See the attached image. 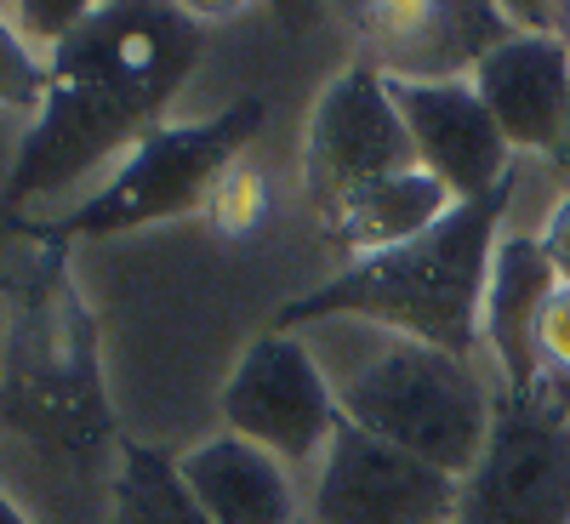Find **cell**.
<instances>
[{
    "mask_svg": "<svg viewBox=\"0 0 570 524\" xmlns=\"http://www.w3.org/2000/svg\"><path fill=\"white\" fill-rule=\"evenodd\" d=\"M200 63V29L177 7H91L52 46L46 91L23 149L7 171V206L63 195L115 149L160 131L166 103Z\"/></svg>",
    "mask_w": 570,
    "mask_h": 524,
    "instance_id": "cell-1",
    "label": "cell"
},
{
    "mask_svg": "<svg viewBox=\"0 0 570 524\" xmlns=\"http://www.w3.org/2000/svg\"><path fill=\"white\" fill-rule=\"evenodd\" d=\"M513 182L519 171L491 195L451 206L445 223H434L422 240L348 263L337 279L285 303L274 314V330H297L320 319H365L376 330H394V337L473 359L480 314H485V279L502 240V217L513 206Z\"/></svg>",
    "mask_w": 570,
    "mask_h": 524,
    "instance_id": "cell-2",
    "label": "cell"
},
{
    "mask_svg": "<svg viewBox=\"0 0 570 524\" xmlns=\"http://www.w3.org/2000/svg\"><path fill=\"white\" fill-rule=\"evenodd\" d=\"M314 359L331 376L343 422L365 427L371 439H389L428 467L468 479L491 434V388L480 383L473 359L428 348L365 319H320Z\"/></svg>",
    "mask_w": 570,
    "mask_h": 524,
    "instance_id": "cell-3",
    "label": "cell"
},
{
    "mask_svg": "<svg viewBox=\"0 0 570 524\" xmlns=\"http://www.w3.org/2000/svg\"><path fill=\"white\" fill-rule=\"evenodd\" d=\"M0 427L58 451L75 473H91L115 434L104 399L98 337L63 279V246H40L35 268L12 285L7 370H0Z\"/></svg>",
    "mask_w": 570,
    "mask_h": 524,
    "instance_id": "cell-4",
    "label": "cell"
},
{
    "mask_svg": "<svg viewBox=\"0 0 570 524\" xmlns=\"http://www.w3.org/2000/svg\"><path fill=\"white\" fill-rule=\"evenodd\" d=\"M257 126H263V98H240L212 120L160 126L155 137H142L126 155V166L109 177L104 195L80 200L58 223H12V228L40 246H69V240H104V234L183 217L217 195V182L257 137Z\"/></svg>",
    "mask_w": 570,
    "mask_h": 524,
    "instance_id": "cell-5",
    "label": "cell"
},
{
    "mask_svg": "<svg viewBox=\"0 0 570 524\" xmlns=\"http://www.w3.org/2000/svg\"><path fill=\"white\" fill-rule=\"evenodd\" d=\"M456 524H570V411L542 394L491 399V434L456 496Z\"/></svg>",
    "mask_w": 570,
    "mask_h": 524,
    "instance_id": "cell-6",
    "label": "cell"
},
{
    "mask_svg": "<svg viewBox=\"0 0 570 524\" xmlns=\"http://www.w3.org/2000/svg\"><path fill=\"white\" fill-rule=\"evenodd\" d=\"M223 422L228 434L263 445L268 456L292 467H320L331 451V434L343 427L331 376L314 359V348L292 330H268L246 348L223 388Z\"/></svg>",
    "mask_w": 570,
    "mask_h": 524,
    "instance_id": "cell-7",
    "label": "cell"
},
{
    "mask_svg": "<svg viewBox=\"0 0 570 524\" xmlns=\"http://www.w3.org/2000/svg\"><path fill=\"white\" fill-rule=\"evenodd\" d=\"M411 166H416V149H411L405 120L389 98V80L365 58L348 63L320 91L314 120H308V155H303L308 206L320 217H331V211H343V200H354L365 182L411 171Z\"/></svg>",
    "mask_w": 570,
    "mask_h": 524,
    "instance_id": "cell-8",
    "label": "cell"
},
{
    "mask_svg": "<svg viewBox=\"0 0 570 524\" xmlns=\"http://www.w3.org/2000/svg\"><path fill=\"white\" fill-rule=\"evenodd\" d=\"M456 496L462 479L343 422L331 434L303 518L308 524H456Z\"/></svg>",
    "mask_w": 570,
    "mask_h": 524,
    "instance_id": "cell-9",
    "label": "cell"
},
{
    "mask_svg": "<svg viewBox=\"0 0 570 524\" xmlns=\"http://www.w3.org/2000/svg\"><path fill=\"white\" fill-rule=\"evenodd\" d=\"M389 98L405 120L416 166L451 188V200H480L513 177V149L480 103L473 80H389Z\"/></svg>",
    "mask_w": 570,
    "mask_h": 524,
    "instance_id": "cell-10",
    "label": "cell"
},
{
    "mask_svg": "<svg viewBox=\"0 0 570 524\" xmlns=\"http://www.w3.org/2000/svg\"><path fill=\"white\" fill-rule=\"evenodd\" d=\"M365 63L383 80H473L480 58L513 34L502 7H354Z\"/></svg>",
    "mask_w": 570,
    "mask_h": 524,
    "instance_id": "cell-11",
    "label": "cell"
},
{
    "mask_svg": "<svg viewBox=\"0 0 570 524\" xmlns=\"http://www.w3.org/2000/svg\"><path fill=\"white\" fill-rule=\"evenodd\" d=\"M473 91L491 109L508 149L525 155H553L559 131L570 115V52L559 34H508L502 46L480 58Z\"/></svg>",
    "mask_w": 570,
    "mask_h": 524,
    "instance_id": "cell-12",
    "label": "cell"
},
{
    "mask_svg": "<svg viewBox=\"0 0 570 524\" xmlns=\"http://www.w3.org/2000/svg\"><path fill=\"white\" fill-rule=\"evenodd\" d=\"M177 473L212 524H297L303 518L285 462L240 434H217L195 445L188 456H177Z\"/></svg>",
    "mask_w": 570,
    "mask_h": 524,
    "instance_id": "cell-13",
    "label": "cell"
},
{
    "mask_svg": "<svg viewBox=\"0 0 570 524\" xmlns=\"http://www.w3.org/2000/svg\"><path fill=\"white\" fill-rule=\"evenodd\" d=\"M559 291V279L537 246V234H502L497 257H491V279H485V314H480V343L491 348L502 388L525 394L537 388V319L548 308V297Z\"/></svg>",
    "mask_w": 570,
    "mask_h": 524,
    "instance_id": "cell-14",
    "label": "cell"
},
{
    "mask_svg": "<svg viewBox=\"0 0 570 524\" xmlns=\"http://www.w3.org/2000/svg\"><path fill=\"white\" fill-rule=\"evenodd\" d=\"M451 206H456L451 188L434 182L422 166H411V171L365 182L354 200H343V211L325 217V234H331V246L360 263V257H376V251H394L405 240H422L434 223H445Z\"/></svg>",
    "mask_w": 570,
    "mask_h": 524,
    "instance_id": "cell-15",
    "label": "cell"
},
{
    "mask_svg": "<svg viewBox=\"0 0 570 524\" xmlns=\"http://www.w3.org/2000/svg\"><path fill=\"white\" fill-rule=\"evenodd\" d=\"M109 524H212V518L188 496L183 473L166 451L126 439L120 467H115V491H109Z\"/></svg>",
    "mask_w": 570,
    "mask_h": 524,
    "instance_id": "cell-16",
    "label": "cell"
},
{
    "mask_svg": "<svg viewBox=\"0 0 570 524\" xmlns=\"http://www.w3.org/2000/svg\"><path fill=\"white\" fill-rule=\"evenodd\" d=\"M531 354H537V388L553 394L570 411V285H559V291L548 297Z\"/></svg>",
    "mask_w": 570,
    "mask_h": 524,
    "instance_id": "cell-17",
    "label": "cell"
},
{
    "mask_svg": "<svg viewBox=\"0 0 570 524\" xmlns=\"http://www.w3.org/2000/svg\"><path fill=\"white\" fill-rule=\"evenodd\" d=\"M46 91V63L35 58V46L0 18V109H40Z\"/></svg>",
    "mask_w": 570,
    "mask_h": 524,
    "instance_id": "cell-18",
    "label": "cell"
},
{
    "mask_svg": "<svg viewBox=\"0 0 570 524\" xmlns=\"http://www.w3.org/2000/svg\"><path fill=\"white\" fill-rule=\"evenodd\" d=\"M212 206H217V223H223L228 234H246V228H257V223H263V211H268L263 177H257V171H246V166H228V177L217 182Z\"/></svg>",
    "mask_w": 570,
    "mask_h": 524,
    "instance_id": "cell-19",
    "label": "cell"
},
{
    "mask_svg": "<svg viewBox=\"0 0 570 524\" xmlns=\"http://www.w3.org/2000/svg\"><path fill=\"white\" fill-rule=\"evenodd\" d=\"M18 12V34H40V40H52V46H63L75 29H80V18L91 12V7H40V0H35V7H12Z\"/></svg>",
    "mask_w": 570,
    "mask_h": 524,
    "instance_id": "cell-20",
    "label": "cell"
},
{
    "mask_svg": "<svg viewBox=\"0 0 570 524\" xmlns=\"http://www.w3.org/2000/svg\"><path fill=\"white\" fill-rule=\"evenodd\" d=\"M537 246H542V257H548L553 279H559V285H570V195L548 211V223H542V234H537Z\"/></svg>",
    "mask_w": 570,
    "mask_h": 524,
    "instance_id": "cell-21",
    "label": "cell"
},
{
    "mask_svg": "<svg viewBox=\"0 0 570 524\" xmlns=\"http://www.w3.org/2000/svg\"><path fill=\"white\" fill-rule=\"evenodd\" d=\"M548 166H553V171H559V177L570 182V115H564V131H559V149L548 155Z\"/></svg>",
    "mask_w": 570,
    "mask_h": 524,
    "instance_id": "cell-22",
    "label": "cell"
},
{
    "mask_svg": "<svg viewBox=\"0 0 570 524\" xmlns=\"http://www.w3.org/2000/svg\"><path fill=\"white\" fill-rule=\"evenodd\" d=\"M0 524H29V513H23V507L7 496V491H0Z\"/></svg>",
    "mask_w": 570,
    "mask_h": 524,
    "instance_id": "cell-23",
    "label": "cell"
},
{
    "mask_svg": "<svg viewBox=\"0 0 570 524\" xmlns=\"http://www.w3.org/2000/svg\"><path fill=\"white\" fill-rule=\"evenodd\" d=\"M553 34L564 40V52H570V7H553Z\"/></svg>",
    "mask_w": 570,
    "mask_h": 524,
    "instance_id": "cell-24",
    "label": "cell"
},
{
    "mask_svg": "<svg viewBox=\"0 0 570 524\" xmlns=\"http://www.w3.org/2000/svg\"><path fill=\"white\" fill-rule=\"evenodd\" d=\"M297 524H308V518H297Z\"/></svg>",
    "mask_w": 570,
    "mask_h": 524,
    "instance_id": "cell-25",
    "label": "cell"
}]
</instances>
